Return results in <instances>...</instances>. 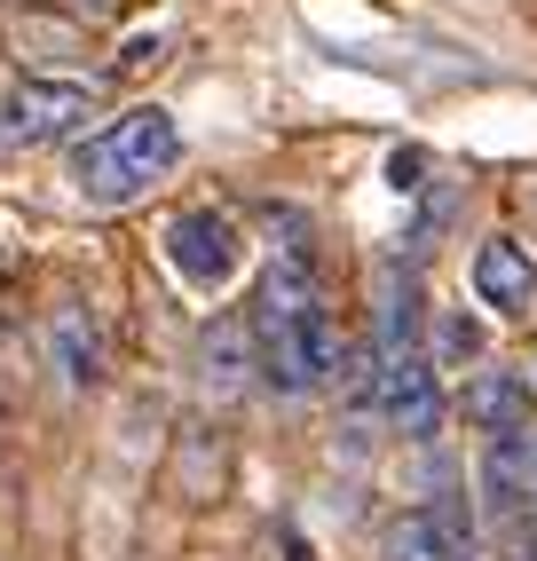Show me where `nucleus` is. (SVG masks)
Wrapping results in <instances>:
<instances>
[{
  "label": "nucleus",
  "instance_id": "6e6552de",
  "mask_svg": "<svg viewBox=\"0 0 537 561\" xmlns=\"http://www.w3.org/2000/svg\"><path fill=\"white\" fill-rule=\"evenodd\" d=\"M388 561H475L467 522H458L450 506H419V514H403L388 530Z\"/></svg>",
  "mask_w": 537,
  "mask_h": 561
},
{
  "label": "nucleus",
  "instance_id": "39448f33",
  "mask_svg": "<svg viewBox=\"0 0 537 561\" xmlns=\"http://www.w3.org/2000/svg\"><path fill=\"white\" fill-rule=\"evenodd\" d=\"M379 356V411L403 427V435H435V420H443V388H435V356L427 348H403V356H388V348H372Z\"/></svg>",
  "mask_w": 537,
  "mask_h": 561
},
{
  "label": "nucleus",
  "instance_id": "f03ea898",
  "mask_svg": "<svg viewBox=\"0 0 537 561\" xmlns=\"http://www.w3.org/2000/svg\"><path fill=\"white\" fill-rule=\"evenodd\" d=\"M174 167H182V127H174V111L135 103V111H119L103 135L80 142L71 182H80L88 206H127V198L150 191V182H167Z\"/></svg>",
  "mask_w": 537,
  "mask_h": 561
},
{
  "label": "nucleus",
  "instance_id": "9d476101",
  "mask_svg": "<svg viewBox=\"0 0 537 561\" xmlns=\"http://www.w3.org/2000/svg\"><path fill=\"white\" fill-rule=\"evenodd\" d=\"M245 341H253V324H221V332H206V371L221 388H238V364H245Z\"/></svg>",
  "mask_w": 537,
  "mask_h": 561
},
{
  "label": "nucleus",
  "instance_id": "20e7f679",
  "mask_svg": "<svg viewBox=\"0 0 537 561\" xmlns=\"http://www.w3.org/2000/svg\"><path fill=\"white\" fill-rule=\"evenodd\" d=\"M167 261H174V277H190L198 293H221L245 270V238H238V221H229L221 206H190L167 230Z\"/></svg>",
  "mask_w": 537,
  "mask_h": 561
},
{
  "label": "nucleus",
  "instance_id": "f257e3e1",
  "mask_svg": "<svg viewBox=\"0 0 537 561\" xmlns=\"http://www.w3.org/2000/svg\"><path fill=\"white\" fill-rule=\"evenodd\" d=\"M245 324H253V364H261V380L277 396L332 388L340 341H332V309H324V293H317V277H309V261H300V253H285L277 270L261 277Z\"/></svg>",
  "mask_w": 537,
  "mask_h": 561
},
{
  "label": "nucleus",
  "instance_id": "7ed1b4c3",
  "mask_svg": "<svg viewBox=\"0 0 537 561\" xmlns=\"http://www.w3.org/2000/svg\"><path fill=\"white\" fill-rule=\"evenodd\" d=\"M95 119V88L88 80H16L0 103V135L9 142H64Z\"/></svg>",
  "mask_w": 537,
  "mask_h": 561
},
{
  "label": "nucleus",
  "instance_id": "0eeeda50",
  "mask_svg": "<svg viewBox=\"0 0 537 561\" xmlns=\"http://www.w3.org/2000/svg\"><path fill=\"white\" fill-rule=\"evenodd\" d=\"M475 301L498 309V317H529V301H537V270H529V253H522L514 238H490V245L475 253Z\"/></svg>",
  "mask_w": 537,
  "mask_h": 561
},
{
  "label": "nucleus",
  "instance_id": "423d86ee",
  "mask_svg": "<svg viewBox=\"0 0 537 561\" xmlns=\"http://www.w3.org/2000/svg\"><path fill=\"white\" fill-rule=\"evenodd\" d=\"M529 411H537V380H529V371L490 364V371H475V380H467V420H475L482 435H522Z\"/></svg>",
  "mask_w": 537,
  "mask_h": 561
},
{
  "label": "nucleus",
  "instance_id": "1a4fd4ad",
  "mask_svg": "<svg viewBox=\"0 0 537 561\" xmlns=\"http://www.w3.org/2000/svg\"><path fill=\"white\" fill-rule=\"evenodd\" d=\"M48 341H56V371H64V380H71V388H95L103 356H95V332H88V317H80V309H56Z\"/></svg>",
  "mask_w": 537,
  "mask_h": 561
}]
</instances>
